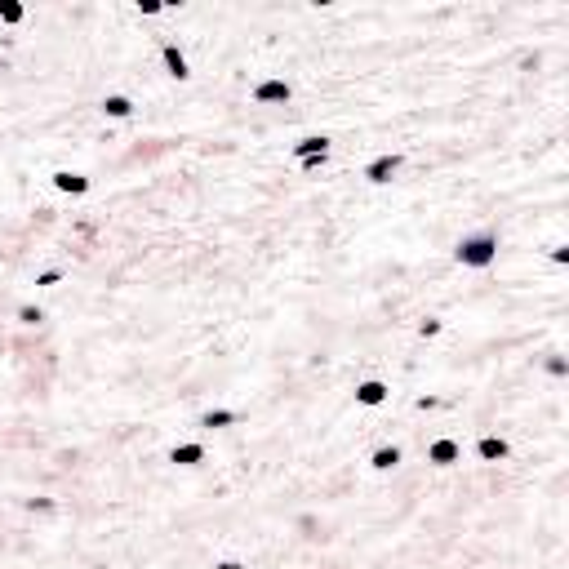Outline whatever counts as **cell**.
Wrapping results in <instances>:
<instances>
[{
    "label": "cell",
    "mask_w": 569,
    "mask_h": 569,
    "mask_svg": "<svg viewBox=\"0 0 569 569\" xmlns=\"http://www.w3.org/2000/svg\"><path fill=\"white\" fill-rule=\"evenodd\" d=\"M503 258V227H481V232H463L449 249V263L467 276H485Z\"/></svg>",
    "instance_id": "6da1fadb"
},
{
    "label": "cell",
    "mask_w": 569,
    "mask_h": 569,
    "mask_svg": "<svg viewBox=\"0 0 569 569\" xmlns=\"http://www.w3.org/2000/svg\"><path fill=\"white\" fill-rule=\"evenodd\" d=\"M169 463L178 467V472H201V467L214 458V445L201 441V436H183V441H174L169 445Z\"/></svg>",
    "instance_id": "5b68a950"
},
{
    "label": "cell",
    "mask_w": 569,
    "mask_h": 569,
    "mask_svg": "<svg viewBox=\"0 0 569 569\" xmlns=\"http://www.w3.org/2000/svg\"><path fill=\"white\" fill-rule=\"evenodd\" d=\"M205 569H249V565L241 561V556H218V561H209Z\"/></svg>",
    "instance_id": "30bf717a"
},
{
    "label": "cell",
    "mask_w": 569,
    "mask_h": 569,
    "mask_svg": "<svg viewBox=\"0 0 569 569\" xmlns=\"http://www.w3.org/2000/svg\"><path fill=\"white\" fill-rule=\"evenodd\" d=\"M472 436H481V432H441V436H432L418 454H423V463L432 467V472H449V467H458V463H467V449H472Z\"/></svg>",
    "instance_id": "7a4b0ae2"
},
{
    "label": "cell",
    "mask_w": 569,
    "mask_h": 569,
    "mask_svg": "<svg viewBox=\"0 0 569 569\" xmlns=\"http://www.w3.org/2000/svg\"><path fill=\"white\" fill-rule=\"evenodd\" d=\"M329 152H334V134H325V129L289 143V161H312V156H329Z\"/></svg>",
    "instance_id": "ba28073f"
},
{
    "label": "cell",
    "mask_w": 569,
    "mask_h": 569,
    "mask_svg": "<svg viewBox=\"0 0 569 569\" xmlns=\"http://www.w3.org/2000/svg\"><path fill=\"white\" fill-rule=\"evenodd\" d=\"M512 454H516V441H512V436H503V432H481V436H472V449H467V458H472V463H485V467L507 463Z\"/></svg>",
    "instance_id": "277c9868"
},
{
    "label": "cell",
    "mask_w": 569,
    "mask_h": 569,
    "mask_svg": "<svg viewBox=\"0 0 569 569\" xmlns=\"http://www.w3.org/2000/svg\"><path fill=\"white\" fill-rule=\"evenodd\" d=\"M89 187H94V178H89L85 169L58 165L54 174H49V192H54V196H63V201H81V196H89Z\"/></svg>",
    "instance_id": "8992f818"
},
{
    "label": "cell",
    "mask_w": 569,
    "mask_h": 569,
    "mask_svg": "<svg viewBox=\"0 0 569 569\" xmlns=\"http://www.w3.org/2000/svg\"><path fill=\"white\" fill-rule=\"evenodd\" d=\"M245 418H249L245 405H209V409L196 414V436H201V441H214V436L236 432Z\"/></svg>",
    "instance_id": "3957f363"
},
{
    "label": "cell",
    "mask_w": 569,
    "mask_h": 569,
    "mask_svg": "<svg viewBox=\"0 0 569 569\" xmlns=\"http://www.w3.org/2000/svg\"><path fill=\"white\" fill-rule=\"evenodd\" d=\"M152 14H156V9H152ZM98 112H103L107 125H125V121H134V116H138V98L129 94L125 85L121 89H107V94L98 98Z\"/></svg>",
    "instance_id": "52a82bcc"
},
{
    "label": "cell",
    "mask_w": 569,
    "mask_h": 569,
    "mask_svg": "<svg viewBox=\"0 0 569 569\" xmlns=\"http://www.w3.org/2000/svg\"><path fill=\"white\" fill-rule=\"evenodd\" d=\"M23 23H27L23 0H0V27H23Z\"/></svg>",
    "instance_id": "9c48e42d"
}]
</instances>
